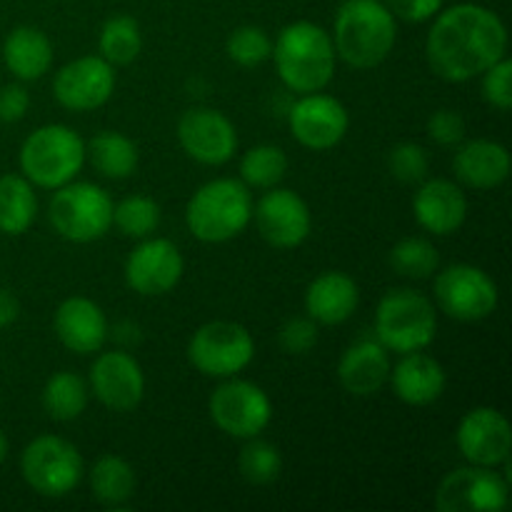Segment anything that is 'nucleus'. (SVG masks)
Segmentation results:
<instances>
[{
	"label": "nucleus",
	"instance_id": "f257e3e1",
	"mask_svg": "<svg viewBox=\"0 0 512 512\" xmlns=\"http://www.w3.org/2000/svg\"><path fill=\"white\" fill-rule=\"evenodd\" d=\"M508 48V30L485 5L460 3L435 18L425 53L435 75L450 83H465L498 63Z\"/></svg>",
	"mask_w": 512,
	"mask_h": 512
},
{
	"label": "nucleus",
	"instance_id": "f03ea898",
	"mask_svg": "<svg viewBox=\"0 0 512 512\" xmlns=\"http://www.w3.org/2000/svg\"><path fill=\"white\" fill-rule=\"evenodd\" d=\"M395 15L383 0H345L335 15V53L358 70L375 68L393 53Z\"/></svg>",
	"mask_w": 512,
	"mask_h": 512
},
{
	"label": "nucleus",
	"instance_id": "7ed1b4c3",
	"mask_svg": "<svg viewBox=\"0 0 512 512\" xmlns=\"http://www.w3.org/2000/svg\"><path fill=\"white\" fill-rule=\"evenodd\" d=\"M273 58L283 83L295 93H318L333 80V38L308 20L283 28L275 40Z\"/></svg>",
	"mask_w": 512,
	"mask_h": 512
},
{
	"label": "nucleus",
	"instance_id": "20e7f679",
	"mask_svg": "<svg viewBox=\"0 0 512 512\" xmlns=\"http://www.w3.org/2000/svg\"><path fill=\"white\" fill-rule=\"evenodd\" d=\"M253 218V200L248 188L233 178L205 183L190 198L185 220L190 233L203 243H225L248 228Z\"/></svg>",
	"mask_w": 512,
	"mask_h": 512
},
{
	"label": "nucleus",
	"instance_id": "39448f33",
	"mask_svg": "<svg viewBox=\"0 0 512 512\" xmlns=\"http://www.w3.org/2000/svg\"><path fill=\"white\" fill-rule=\"evenodd\" d=\"M85 145L68 125H43L20 148V168L40 188H60L80 173Z\"/></svg>",
	"mask_w": 512,
	"mask_h": 512
},
{
	"label": "nucleus",
	"instance_id": "423d86ee",
	"mask_svg": "<svg viewBox=\"0 0 512 512\" xmlns=\"http://www.w3.org/2000/svg\"><path fill=\"white\" fill-rule=\"evenodd\" d=\"M438 318L425 295L415 290H393L385 295L375 315L378 343L393 353H418L435 340Z\"/></svg>",
	"mask_w": 512,
	"mask_h": 512
},
{
	"label": "nucleus",
	"instance_id": "0eeeda50",
	"mask_svg": "<svg viewBox=\"0 0 512 512\" xmlns=\"http://www.w3.org/2000/svg\"><path fill=\"white\" fill-rule=\"evenodd\" d=\"M55 233L73 243H93L113 225V200L93 183H65L50 200Z\"/></svg>",
	"mask_w": 512,
	"mask_h": 512
},
{
	"label": "nucleus",
	"instance_id": "6e6552de",
	"mask_svg": "<svg viewBox=\"0 0 512 512\" xmlns=\"http://www.w3.org/2000/svg\"><path fill=\"white\" fill-rule=\"evenodd\" d=\"M23 478L45 498H63L83 478V458L78 448L58 435H40L20 458Z\"/></svg>",
	"mask_w": 512,
	"mask_h": 512
},
{
	"label": "nucleus",
	"instance_id": "1a4fd4ad",
	"mask_svg": "<svg viewBox=\"0 0 512 512\" xmlns=\"http://www.w3.org/2000/svg\"><path fill=\"white\" fill-rule=\"evenodd\" d=\"M255 355L253 335L238 323L215 320L190 338L188 358L208 378H233Z\"/></svg>",
	"mask_w": 512,
	"mask_h": 512
},
{
	"label": "nucleus",
	"instance_id": "9d476101",
	"mask_svg": "<svg viewBox=\"0 0 512 512\" xmlns=\"http://www.w3.org/2000/svg\"><path fill=\"white\" fill-rule=\"evenodd\" d=\"M435 298L450 318L475 323L495 313L500 295L485 270L475 265H450L435 280Z\"/></svg>",
	"mask_w": 512,
	"mask_h": 512
},
{
	"label": "nucleus",
	"instance_id": "9b49d317",
	"mask_svg": "<svg viewBox=\"0 0 512 512\" xmlns=\"http://www.w3.org/2000/svg\"><path fill=\"white\" fill-rule=\"evenodd\" d=\"M210 418L223 433L250 440L268 428L273 405L258 385L248 380H228L210 395Z\"/></svg>",
	"mask_w": 512,
	"mask_h": 512
},
{
	"label": "nucleus",
	"instance_id": "f8f14e48",
	"mask_svg": "<svg viewBox=\"0 0 512 512\" xmlns=\"http://www.w3.org/2000/svg\"><path fill=\"white\" fill-rule=\"evenodd\" d=\"M508 493V480L493 468L473 465L440 483L435 505L440 512H500L508 508Z\"/></svg>",
	"mask_w": 512,
	"mask_h": 512
},
{
	"label": "nucleus",
	"instance_id": "ddd939ff",
	"mask_svg": "<svg viewBox=\"0 0 512 512\" xmlns=\"http://www.w3.org/2000/svg\"><path fill=\"white\" fill-rule=\"evenodd\" d=\"M178 140L185 153L203 165H223L238 150L235 125L223 113L210 108H195L178 123Z\"/></svg>",
	"mask_w": 512,
	"mask_h": 512
},
{
	"label": "nucleus",
	"instance_id": "4468645a",
	"mask_svg": "<svg viewBox=\"0 0 512 512\" xmlns=\"http://www.w3.org/2000/svg\"><path fill=\"white\" fill-rule=\"evenodd\" d=\"M55 98L68 110H93L110 100L115 90L113 65L105 58L85 55L63 65L55 75Z\"/></svg>",
	"mask_w": 512,
	"mask_h": 512
},
{
	"label": "nucleus",
	"instance_id": "2eb2a0df",
	"mask_svg": "<svg viewBox=\"0 0 512 512\" xmlns=\"http://www.w3.org/2000/svg\"><path fill=\"white\" fill-rule=\"evenodd\" d=\"M183 255L170 240L153 238L140 243L125 263V280L140 295H165L183 278Z\"/></svg>",
	"mask_w": 512,
	"mask_h": 512
},
{
	"label": "nucleus",
	"instance_id": "dca6fc26",
	"mask_svg": "<svg viewBox=\"0 0 512 512\" xmlns=\"http://www.w3.org/2000/svg\"><path fill=\"white\" fill-rule=\"evenodd\" d=\"M348 110L330 95L308 93L290 110V130L295 140L310 150H330L348 133Z\"/></svg>",
	"mask_w": 512,
	"mask_h": 512
},
{
	"label": "nucleus",
	"instance_id": "f3484780",
	"mask_svg": "<svg viewBox=\"0 0 512 512\" xmlns=\"http://www.w3.org/2000/svg\"><path fill=\"white\" fill-rule=\"evenodd\" d=\"M458 448L470 465L495 468L508 463L512 430L508 418L495 408H475L458 428Z\"/></svg>",
	"mask_w": 512,
	"mask_h": 512
},
{
	"label": "nucleus",
	"instance_id": "a211bd4d",
	"mask_svg": "<svg viewBox=\"0 0 512 512\" xmlns=\"http://www.w3.org/2000/svg\"><path fill=\"white\" fill-rule=\"evenodd\" d=\"M255 223L273 248H298L310 235V210L293 190H270L255 208Z\"/></svg>",
	"mask_w": 512,
	"mask_h": 512
},
{
	"label": "nucleus",
	"instance_id": "6ab92c4d",
	"mask_svg": "<svg viewBox=\"0 0 512 512\" xmlns=\"http://www.w3.org/2000/svg\"><path fill=\"white\" fill-rule=\"evenodd\" d=\"M90 385L105 408L125 413L143 400L145 375L133 355L103 353L90 370Z\"/></svg>",
	"mask_w": 512,
	"mask_h": 512
},
{
	"label": "nucleus",
	"instance_id": "aec40b11",
	"mask_svg": "<svg viewBox=\"0 0 512 512\" xmlns=\"http://www.w3.org/2000/svg\"><path fill=\"white\" fill-rule=\"evenodd\" d=\"M55 333L73 353H98L108 338V320L93 300L68 298L55 313Z\"/></svg>",
	"mask_w": 512,
	"mask_h": 512
},
{
	"label": "nucleus",
	"instance_id": "412c9836",
	"mask_svg": "<svg viewBox=\"0 0 512 512\" xmlns=\"http://www.w3.org/2000/svg\"><path fill=\"white\" fill-rule=\"evenodd\" d=\"M413 213L428 233L450 235L465 223L468 200H465L463 190L450 183V180H428L415 193Z\"/></svg>",
	"mask_w": 512,
	"mask_h": 512
},
{
	"label": "nucleus",
	"instance_id": "4be33fe9",
	"mask_svg": "<svg viewBox=\"0 0 512 512\" xmlns=\"http://www.w3.org/2000/svg\"><path fill=\"white\" fill-rule=\"evenodd\" d=\"M338 378L350 395H358V398L375 395L390 378L388 350L378 340H360L353 348L345 350Z\"/></svg>",
	"mask_w": 512,
	"mask_h": 512
},
{
	"label": "nucleus",
	"instance_id": "5701e85b",
	"mask_svg": "<svg viewBox=\"0 0 512 512\" xmlns=\"http://www.w3.org/2000/svg\"><path fill=\"white\" fill-rule=\"evenodd\" d=\"M358 285L350 275L338 273H323L308 285V293H305V310H308V318H313L315 323L323 325H340L355 313L358 308Z\"/></svg>",
	"mask_w": 512,
	"mask_h": 512
},
{
	"label": "nucleus",
	"instance_id": "b1692460",
	"mask_svg": "<svg viewBox=\"0 0 512 512\" xmlns=\"http://www.w3.org/2000/svg\"><path fill=\"white\" fill-rule=\"evenodd\" d=\"M455 175L478 190L495 188L510 175V153L493 140H470L455 153Z\"/></svg>",
	"mask_w": 512,
	"mask_h": 512
},
{
	"label": "nucleus",
	"instance_id": "393cba45",
	"mask_svg": "<svg viewBox=\"0 0 512 512\" xmlns=\"http://www.w3.org/2000/svg\"><path fill=\"white\" fill-rule=\"evenodd\" d=\"M393 388L403 403L430 405L443 395L445 370L435 358L425 353H405L393 370Z\"/></svg>",
	"mask_w": 512,
	"mask_h": 512
},
{
	"label": "nucleus",
	"instance_id": "a878e982",
	"mask_svg": "<svg viewBox=\"0 0 512 512\" xmlns=\"http://www.w3.org/2000/svg\"><path fill=\"white\" fill-rule=\"evenodd\" d=\"M5 65L20 80H38L53 65V43L43 30L33 25H20L5 38Z\"/></svg>",
	"mask_w": 512,
	"mask_h": 512
},
{
	"label": "nucleus",
	"instance_id": "bb28decb",
	"mask_svg": "<svg viewBox=\"0 0 512 512\" xmlns=\"http://www.w3.org/2000/svg\"><path fill=\"white\" fill-rule=\"evenodd\" d=\"M38 200L28 178L3 175L0 178V233L20 235L33 225Z\"/></svg>",
	"mask_w": 512,
	"mask_h": 512
},
{
	"label": "nucleus",
	"instance_id": "cd10ccee",
	"mask_svg": "<svg viewBox=\"0 0 512 512\" xmlns=\"http://www.w3.org/2000/svg\"><path fill=\"white\" fill-rule=\"evenodd\" d=\"M90 488L98 503L108 508H120L135 493V473L118 455H103L90 470Z\"/></svg>",
	"mask_w": 512,
	"mask_h": 512
},
{
	"label": "nucleus",
	"instance_id": "c85d7f7f",
	"mask_svg": "<svg viewBox=\"0 0 512 512\" xmlns=\"http://www.w3.org/2000/svg\"><path fill=\"white\" fill-rule=\"evenodd\" d=\"M90 158L95 170L105 178H130L138 168V148L130 138L115 130H103L90 140Z\"/></svg>",
	"mask_w": 512,
	"mask_h": 512
},
{
	"label": "nucleus",
	"instance_id": "c756f323",
	"mask_svg": "<svg viewBox=\"0 0 512 512\" xmlns=\"http://www.w3.org/2000/svg\"><path fill=\"white\" fill-rule=\"evenodd\" d=\"M43 408L50 418L60 423L80 418L88 408V385L80 375L68 373V370L55 373L43 388Z\"/></svg>",
	"mask_w": 512,
	"mask_h": 512
},
{
	"label": "nucleus",
	"instance_id": "7c9ffc66",
	"mask_svg": "<svg viewBox=\"0 0 512 512\" xmlns=\"http://www.w3.org/2000/svg\"><path fill=\"white\" fill-rule=\"evenodd\" d=\"M143 48L138 20L130 15H113L100 30V53L110 65L133 63Z\"/></svg>",
	"mask_w": 512,
	"mask_h": 512
},
{
	"label": "nucleus",
	"instance_id": "2f4dec72",
	"mask_svg": "<svg viewBox=\"0 0 512 512\" xmlns=\"http://www.w3.org/2000/svg\"><path fill=\"white\" fill-rule=\"evenodd\" d=\"M285 170H288V158L275 145H258L248 150L240 163V175L253 188H273L283 180Z\"/></svg>",
	"mask_w": 512,
	"mask_h": 512
},
{
	"label": "nucleus",
	"instance_id": "473e14b6",
	"mask_svg": "<svg viewBox=\"0 0 512 512\" xmlns=\"http://www.w3.org/2000/svg\"><path fill=\"white\" fill-rule=\"evenodd\" d=\"M113 223L128 238H145L160 225V208L153 198L130 195L113 208Z\"/></svg>",
	"mask_w": 512,
	"mask_h": 512
},
{
	"label": "nucleus",
	"instance_id": "72a5a7b5",
	"mask_svg": "<svg viewBox=\"0 0 512 512\" xmlns=\"http://www.w3.org/2000/svg\"><path fill=\"white\" fill-rule=\"evenodd\" d=\"M438 250L433 248V243L423 238H405L390 253V265L398 270L405 278L423 280L438 270Z\"/></svg>",
	"mask_w": 512,
	"mask_h": 512
},
{
	"label": "nucleus",
	"instance_id": "f704fd0d",
	"mask_svg": "<svg viewBox=\"0 0 512 512\" xmlns=\"http://www.w3.org/2000/svg\"><path fill=\"white\" fill-rule=\"evenodd\" d=\"M238 465L243 478L253 485H270L283 473V458H280L278 448L265 440L250 438V443L240 453Z\"/></svg>",
	"mask_w": 512,
	"mask_h": 512
},
{
	"label": "nucleus",
	"instance_id": "c9c22d12",
	"mask_svg": "<svg viewBox=\"0 0 512 512\" xmlns=\"http://www.w3.org/2000/svg\"><path fill=\"white\" fill-rule=\"evenodd\" d=\"M228 55L243 68H255L273 55V43L263 28L243 25V28L233 30V35L228 38Z\"/></svg>",
	"mask_w": 512,
	"mask_h": 512
},
{
	"label": "nucleus",
	"instance_id": "e433bc0d",
	"mask_svg": "<svg viewBox=\"0 0 512 512\" xmlns=\"http://www.w3.org/2000/svg\"><path fill=\"white\" fill-rule=\"evenodd\" d=\"M428 165V153L415 143H400L390 153V173L400 183H420L428 175Z\"/></svg>",
	"mask_w": 512,
	"mask_h": 512
},
{
	"label": "nucleus",
	"instance_id": "4c0bfd02",
	"mask_svg": "<svg viewBox=\"0 0 512 512\" xmlns=\"http://www.w3.org/2000/svg\"><path fill=\"white\" fill-rule=\"evenodd\" d=\"M483 78V95L493 108L510 110L512 108V63L508 58H500L498 63L485 70Z\"/></svg>",
	"mask_w": 512,
	"mask_h": 512
},
{
	"label": "nucleus",
	"instance_id": "58836bf2",
	"mask_svg": "<svg viewBox=\"0 0 512 512\" xmlns=\"http://www.w3.org/2000/svg\"><path fill=\"white\" fill-rule=\"evenodd\" d=\"M318 343V328L313 318H293L280 330V345L290 355H305Z\"/></svg>",
	"mask_w": 512,
	"mask_h": 512
},
{
	"label": "nucleus",
	"instance_id": "ea45409f",
	"mask_svg": "<svg viewBox=\"0 0 512 512\" xmlns=\"http://www.w3.org/2000/svg\"><path fill=\"white\" fill-rule=\"evenodd\" d=\"M428 133L435 143L450 148L465 138V123L455 110H438V113L430 115Z\"/></svg>",
	"mask_w": 512,
	"mask_h": 512
},
{
	"label": "nucleus",
	"instance_id": "a19ab883",
	"mask_svg": "<svg viewBox=\"0 0 512 512\" xmlns=\"http://www.w3.org/2000/svg\"><path fill=\"white\" fill-rule=\"evenodd\" d=\"M383 5L395 18L408 20V23H423L440 13L443 0H383Z\"/></svg>",
	"mask_w": 512,
	"mask_h": 512
},
{
	"label": "nucleus",
	"instance_id": "79ce46f5",
	"mask_svg": "<svg viewBox=\"0 0 512 512\" xmlns=\"http://www.w3.org/2000/svg\"><path fill=\"white\" fill-rule=\"evenodd\" d=\"M30 108V95L23 85H5L0 88V120L3 123H15L25 118Z\"/></svg>",
	"mask_w": 512,
	"mask_h": 512
},
{
	"label": "nucleus",
	"instance_id": "37998d69",
	"mask_svg": "<svg viewBox=\"0 0 512 512\" xmlns=\"http://www.w3.org/2000/svg\"><path fill=\"white\" fill-rule=\"evenodd\" d=\"M18 313H20L18 298H15L10 290L0 288V330L8 328V325H13L15 320H18Z\"/></svg>",
	"mask_w": 512,
	"mask_h": 512
},
{
	"label": "nucleus",
	"instance_id": "c03bdc74",
	"mask_svg": "<svg viewBox=\"0 0 512 512\" xmlns=\"http://www.w3.org/2000/svg\"><path fill=\"white\" fill-rule=\"evenodd\" d=\"M5 458H8V438H5V433L0 430V465H3Z\"/></svg>",
	"mask_w": 512,
	"mask_h": 512
}]
</instances>
